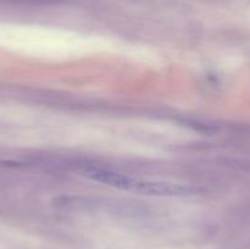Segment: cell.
<instances>
[{"label":"cell","mask_w":250,"mask_h":249,"mask_svg":"<svg viewBox=\"0 0 250 249\" xmlns=\"http://www.w3.org/2000/svg\"><path fill=\"white\" fill-rule=\"evenodd\" d=\"M87 177L90 180L97 181V182H102L104 185L110 186V187L117 188V189L122 190H131L134 192V187H136L137 180L136 178H131L122 173L115 172V171L107 170V168L97 167V166H92V167H87L83 170Z\"/></svg>","instance_id":"cell-1"}]
</instances>
